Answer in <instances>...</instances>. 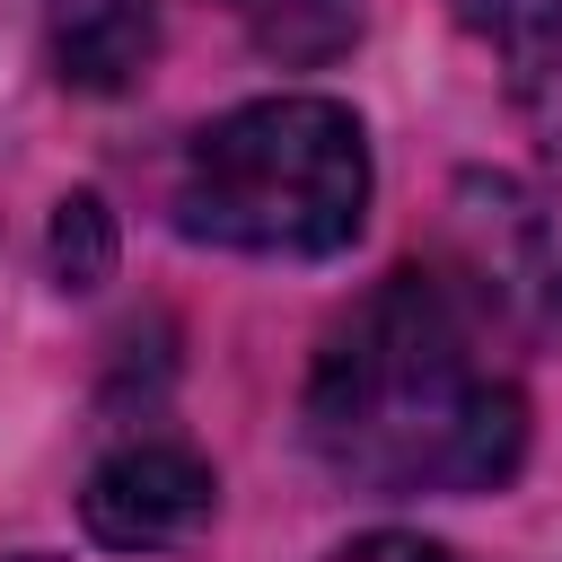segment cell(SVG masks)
Segmentation results:
<instances>
[{"label":"cell","instance_id":"cell-1","mask_svg":"<svg viewBox=\"0 0 562 562\" xmlns=\"http://www.w3.org/2000/svg\"><path fill=\"white\" fill-rule=\"evenodd\" d=\"M325 474L378 501L501 492L527 457V395L492 369L474 299L448 272H386L316 351L299 395Z\"/></svg>","mask_w":562,"mask_h":562},{"label":"cell","instance_id":"cell-2","mask_svg":"<svg viewBox=\"0 0 562 562\" xmlns=\"http://www.w3.org/2000/svg\"><path fill=\"white\" fill-rule=\"evenodd\" d=\"M369 132L342 97H255L193 132L176 228L228 255L325 263L369 220Z\"/></svg>","mask_w":562,"mask_h":562},{"label":"cell","instance_id":"cell-3","mask_svg":"<svg viewBox=\"0 0 562 562\" xmlns=\"http://www.w3.org/2000/svg\"><path fill=\"white\" fill-rule=\"evenodd\" d=\"M211 509H220V474L184 439H123L114 457L88 465L79 492V527L105 553H176L211 527Z\"/></svg>","mask_w":562,"mask_h":562},{"label":"cell","instance_id":"cell-4","mask_svg":"<svg viewBox=\"0 0 562 562\" xmlns=\"http://www.w3.org/2000/svg\"><path fill=\"white\" fill-rule=\"evenodd\" d=\"M448 9L492 53L501 97L536 140V158L562 176V0H448Z\"/></svg>","mask_w":562,"mask_h":562},{"label":"cell","instance_id":"cell-5","mask_svg":"<svg viewBox=\"0 0 562 562\" xmlns=\"http://www.w3.org/2000/svg\"><path fill=\"white\" fill-rule=\"evenodd\" d=\"M44 61L79 97H123L158 61V9L149 0H44Z\"/></svg>","mask_w":562,"mask_h":562},{"label":"cell","instance_id":"cell-6","mask_svg":"<svg viewBox=\"0 0 562 562\" xmlns=\"http://www.w3.org/2000/svg\"><path fill=\"white\" fill-rule=\"evenodd\" d=\"M44 246H53V281H61V290H97V281L114 272V211H105L97 193H61Z\"/></svg>","mask_w":562,"mask_h":562},{"label":"cell","instance_id":"cell-7","mask_svg":"<svg viewBox=\"0 0 562 562\" xmlns=\"http://www.w3.org/2000/svg\"><path fill=\"white\" fill-rule=\"evenodd\" d=\"M325 562H465V553H457V544H439V536H413V527H369V536L334 544Z\"/></svg>","mask_w":562,"mask_h":562},{"label":"cell","instance_id":"cell-8","mask_svg":"<svg viewBox=\"0 0 562 562\" xmlns=\"http://www.w3.org/2000/svg\"><path fill=\"white\" fill-rule=\"evenodd\" d=\"M527 290H536V316H544V334L562 342V246H536V263H527Z\"/></svg>","mask_w":562,"mask_h":562},{"label":"cell","instance_id":"cell-9","mask_svg":"<svg viewBox=\"0 0 562 562\" xmlns=\"http://www.w3.org/2000/svg\"><path fill=\"white\" fill-rule=\"evenodd\" d=\"M0 562H61V553H0Z\"/></svg>","mask_w":562,"mask_h":562}]
</instances>
